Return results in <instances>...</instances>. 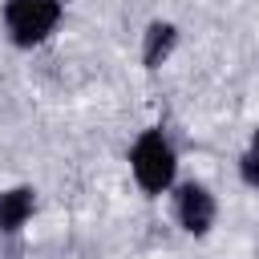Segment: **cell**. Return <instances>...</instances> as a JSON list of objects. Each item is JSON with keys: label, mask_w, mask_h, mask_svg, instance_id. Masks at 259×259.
I'll return each mask as SVG.
<instances>
[{"label": "cell", "mask_w": 259, "mask_h": 259, "mask_svg": "<svg viewBox=\"0 0 259 259\" xmlns=\"http://www.w3.org/2000/svg\"><path fill=\"white\" fill-rule=\"evenodd\" d=\"M130 170H134V182L146 194L170 190L174 186V170H178V154H174L170 138L162 130H146L130 150Z\"/></svg>", "instance_id": "obj_1"}, {"label": "cell", "mask_w": 259, "mask_h": 259, "mask_svg": "<svg viewBox=\"0 0 259 259\" xmlns=\"http://www.w3.org/2000/svg\"><path fill=\"white\" fill-rule=\"evenodd\" d=\"M61 16H65L61 0H4V28H8V40L16 49L45 45L57 32Z\"/></svg>", "instance_id": "obj_2"}, {"label": "cell", "mask_w": 259, "mask_h": 259, "mask_svg": "<svg viewBox=\"0 0 259 259\" xmlns=\"http://www.w3.org/2000/svg\"><path fill=\"white\" fill-rule=\"evenodd\" d=\"M174 214H178V227L194 239H202L210 227H214V214H219V202L214 194L202 186V182H182L174 190Z\"/></svg>", "instance_id": "obj_3"}, {"label": "cell", "mask_w": 259, "mask_h": 259, "mask_svg": "<svg viewBox=\"0 0 259 259\" xmlns=\"http://www.w3.org/2000/svg\"><path fill=\"white\" fill-rule=\"evenodd\" d=\"M36 210V190L32 186H8L0 190V235H16Z\"/></svg>", "instance_id": "obj_4"}, {"label": "cell", "mask_w": 259, "mask_h": 259, "mask_svg": "<svg viewBox=\"0 0 259 259\" xmlns=\"http://www.w3.org/2000/svg\"><path fill=\"white\" fill-rule=\"evenodd\" d=\"M174 45H178V28L170 20H150L146 32H142V65L146 69H162L170 61Z\"/></svg>", "instance_id": "obj_5"}, {"label": "cell", "mask_w": 259, "mask_h": 259, "mask_svg": "<svg viewBox=\"0 0 259 259\" xmlns=\"http://www.w3.org/2000/svg\"><path fill=\"white\" fill-rule=\"evenodd\" d=\"M239 178L247 182V186H255L259 190V130L251 134V146L243 150V158H239Z\"/></svg>", "instance_id": "obj_6"}]
</instances>
